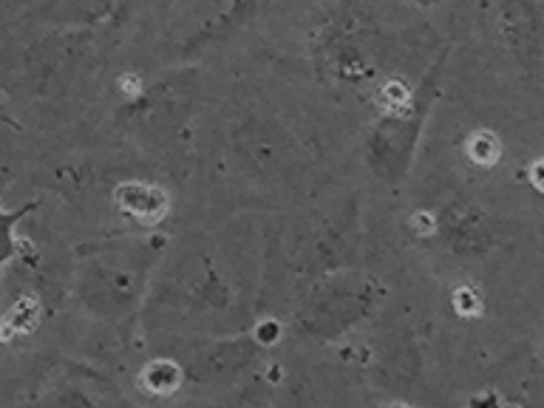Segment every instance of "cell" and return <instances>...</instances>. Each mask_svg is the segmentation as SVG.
I'll list each match as a JSON object with an SVG mask.
<instances>
[{"instance_id":"obj_1","label":"cell","mask_w":544,"mask_h":408,"mask_svg":"<svg viewBox=\"0 0 544 408\" xmlns=\"http://www.w3.org/2000/svg\"><path fill=\"white\" fill-rule=\"evenodd\" d=\"M4 193V190H0ZM34 210V202L21 207V210H4L0 207V272H4V267L17 256V236H14V227L21 219H26L29 213Z\"/></svg>"},{"instance_id":"obj_2","label":"cell","mask_w":544,"mask_h":408,"mask_svg":"<svg viewBox=\"0 0 544 408\" xmlns=\"http://www.w3.org/2000/svg\"><path fill=\"white\" fill-rule=\"evenodd\" d=\"M0 122H12V120H9V113L4 111V105H0Z\"/></svg>"}]
</instances>
